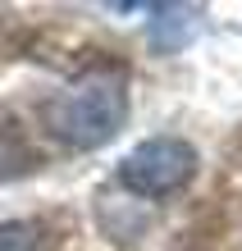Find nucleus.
<instances>
[{"instance_id": "nucleus-1", "label": "nucleus", "mask_w": 242, "mask_h": 251, "mask_svg": "<svg viewBox=\"0 0 242 251\" xmlns=\"http://www.w3.org/2000/svg\"><path fill=\"white\" fill-rule=\"evenodd\" d=\"M128 124V78L124 69H87L69 87L41 100V128L69 151L110 146Z\"/></svg>"}, {"instance_id": "nucleus-4", "label": "nucleus", "mask_w": 242, "mask_h": 251, "mask_svg": "<svg viewBox=\"0 0 242 251\" xmlns=\"http://www.w3.org/2000/svg\"><path fill=\"white\" fill-rule=\"evenodd\" d=\"M0 251H51V233L41 219H5L0 224Z\"/></svg>"}, {"instance_id": "nucleus-2", "label": "nucleus", "mask_w": 242, "mask_h": 251, "mask_svg": "<svg viewBox=\"0 0 242 251\" xmlns=\"http://www.w3.org/2000/svg\"><path fill=\"white\" fill-rule=\"evenodd\" d=\"M196 146L183 137H146L119 160V183L142 201L178 197L196 178Z\"/></svg>"}, {"instance_id": "nucleus-5", "label": "nucleus", "mask_w": 242, "mask_h": 251, "mask_svg": "<svg viewBox=\"0 0 242 251\" xmlns=\"http://www.w3.org/2000/svg\"><path fill=\"white\" fill-rule=\"evenodd\" d=\"M32 169V151H27V142L19 137V128L0 119V178H14V174Z\"/></svg>"}, {"instance_id": "nucleus-3", "label": "nucleus", "mask_w": 242, "mask_h": 251, "mask_svg": "<svg viewBox=\"0 0 242 251\" xmlns=\"http://www.w3.org/2000/svg\"><path fill=\"white\" fill-rule=\"evenodd\" d=\"M206 27L201 5H156L151 9V46L160 55H174L196 41V32Z\"/></svg>"}]
</instances>
